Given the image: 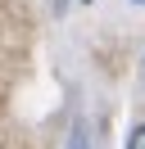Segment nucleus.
<instances>
[{
    "label": "nucleus",
    "instance_id": "f257e3e1",
    "mask_svg": "<svg viewBox=\"0 0 145 149\" xmlns=\"http://www.w3.org/2000/svg\"><path fill=\"white\" fill-rule=\"evenodd\" d=\"M127 149H145V122L132 131V136H127Z\"/></svg>",
    "mask_w": 145,
    "mask_h": 149
},
{
    "label": "nucleus",
    "instance_id": "f03ea898",
    "mask_svg": "<svg viewBox=\"0 0 145 149\" xmlns=\"http://www.w3.org/2000/svg\"><path fill=\"white\" fill-rule=\"evenodd\" d=\"M68 149H86V127H82V122L72 127V145H68Z\"/></svg>",
    "mask_w": 145,
    "mask_h": 149
},
{
    "label": "nucleus",
    "instance_id": "7ed1b4c3",
    "mask_svg": "<svg viewBox=\"0 0 145 149\" xmlns=\"http://www.w3.org/2000/svg\"><path fill=\"white\" fill-rule=\"evenodd\" d=\"M141 81H145V59H141Z\"/></svg>",
    "mask_w": 145,
    "mask_h": 149
},
{
    "label": "nucleus",
    "instance_id": "20e7f679",
    "mask_svg": "<svg viewBox=\"0 0 145 149\" xmlns=\"http://www.w3.org/2000/svg\"><path fill=\"white\" fill-rule=\"evenodd\" d=\"M141 5H145V0H141Z\"/></svg>",
    "mask_w": 145,
    "mask_h": 149
}]
</instances>
